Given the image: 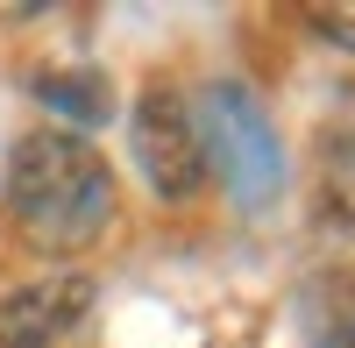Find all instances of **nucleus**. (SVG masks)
Segmentation results:
<instances>
[{
  "mask_svg": "<svg viewBox=\"0 0 355 348\" xmlns=\"http://www.w3.org/2000/svg\"><path fill=\"white\" fill-rule=\"evenodd\" d=\"M8 214L21 227L28 249L43 256H85L93 242H107L114 214H121V185L114 164L71 128H28L8 150Z\"/></svg>",
  "mask_w": 355,
  "mask_h": 348,
  "instance_id": "obj_1",
  "label": "nucleus"
},
{
  "mask_svg": "<svg viewBox=\"0 0 355 348\" xmlns=\"http://www.w3.org/2000/svg\"><path fill=\"white\" fill-rule=\"evenodd\" d=\"M192 128H199L206 178H220V192L242 214H270L284 192V135L270 121V107L242 78H214L192 100Z\"/></svg>",
  "mask_w": 355,
  "mask_h": 348,
  "instance_id": "obj_2",
  "label": "nucleus"
},
{
  "mask_svg": "<svg viewBox=\"0 0 355 348\" xmlns=\"http://www.w3.org/2000/svg\"><path fill=\"white\" fill-rule=\"evenodd\" d=\"M128 157L142 171V185L171 207L199 199L206 185V157H199V128H192V107L171 93V85H142L135 107H128Z\"/></svg>",
  "mask_w": 355,
  "mask_h": 348,
  "instance_id": "obj_3",
  "label": "nucleus"
},
{
  "mask_svg": "<svg viewBox=\"0 0 355 348\" xmlns=\"http://www.w3.org/2000/svg\"><path fill=\"white\" fill-rule=\"evenodd\" d=\"M93 306H100V284L85 270H43L0 299V348H57L64 334L85 327Z\"/></svg>",
  "mask_w": 355,
  "mask_h": 348,
  "instance_id": "obj_4",
  "label": "nucleus"
},
{
  "mask_svg": "<svg viewBox=\"0 0 355 348\" xmlns=\"http://www.w3.org/2000/svg\"><path fill=\"white\" fill-rule=\"evenodd\" d=\"M28 85H36V100L57 114V128L71 121V135L100 128L107 114H114V78H107L100 64H43Z\"/></svg>",
  "mask_w": 355,
  "mask_h": 348,
  "instance_id": "obj_5",
  "label": "nucleus"
},
{
  "mask_svg": "<svg viewBox=\"0 0 355 348\" xmlns=\"http://www.w3.org/2000/svg\"><path fill=\"white\" fill-rule=\"evenodd\" d=\"M306 348H355V270H320L299 292Z\"/></svg>",
  "mask_w": 355,
  "mask_h": 348,
  "instance_id": "obj_6",
  "label": "nucleus"
},
{
  "mask_svg": "<svg viewBox=\"0 0 355 348\" xmlns=\"http://www.w3.org/2000/svg\"><path fill=\"white\" fill-rule=\"evenodd\" d=\"M320 214L355 235V135H334L320 150Z\"/></svg>",
  "mask_w": 355,
  "mask_h": 348,
  "instance_id": "obj_7",
  "label": "nucleus"
},
{
  "mask_svg": "<svg viewBox=\"0 0 355 348\" xmlns=\"http://www.w3.org/2000/svg\"><path fill=\"white\" fill-rule=\"evenodd\" d=\"M306 28L320 43H334V50L355 57V8H306Z\"/></svg>",
  "mask_w": 355,
  "mask_h": 348,
  "instance_id": "obj_8",
  "label": "nucleus"
}]
</instances>
